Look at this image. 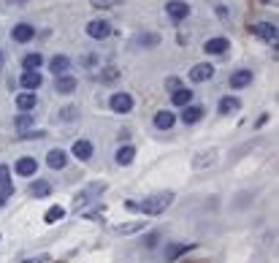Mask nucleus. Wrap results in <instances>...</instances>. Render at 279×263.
I'll list each match as a JSON object with an SVG mask.
<instances>
[{"label": "nucleus", "instance_id": "7c9ffc66", "mask_svg": "<svg viewBox=\"0 0 279 263\" xmlns=\"http://www.w3.org/2000/svg\"><path fill=\"white\" fill-rule=\"evenodd\" d=\"M22 263H49V255H38V258H25Z\"/></svg>", "mask_w": 279, "mask_h": 263}, {"label": "nucleus", "instance_id": "0eeeda50", "mask_svg": "<svg viewBox=\"0 0 279 263\" xmlns=\"http://www.w3.org/2000/svg\"><path fill=\"white\" fill-rule=\"evenodd\" d=\"M33 36H36V27L25 25V22H22V25H14V30H11V38H14V41H19V44H27Z\"/></svg>", "mask_w": 279, "mask_h": 263}, {"label": "nucleus", "instance_id": "6e6552de", "mask_svg": "<svg viewBox=\"0 0 279 263\" xmlns=\"http://www.w3.org/2000/svg\"><path fill=\"white\" fill-rule=\"evenodd\" d=\"M247 84H252V71L241 68V71H236V74H230V87H233V90H241Z\"/></svg>", "mask_w": 279, "mask_h": 263}, {"label": "nucleus", "instance_id": "2f4dec72", "mask_svg": "<svg viewBox=\"0 0 279 263\" xmlns=\"http://www.w3.org/2000/svg\"><path fill=\"white\" fill-rule=\"evenodd\" d=\"M165 87H168V90H171V92H177V90H182V87H179V79H173V76L168 79V82H165Z\"/></svg>", "mask_w": 279, "mask_h": 263}, {"label": "nucleus", "instance_id": "72a5a7b5", "mask_svg": "<svg viewBox=\"0 0 279 263\" xmlns=\"http://www.w3.org/2000/svg\"><path fill=\"white\" fill-rule=\"evenodd\" d=\"M17 125H19V127H27V125H30V117H27V114H22V117L17 119Z\"/></svg>", "mask_w": 279, "mask_h": 263}, {"label": "nucleus", "instance_id": "20e7f679", "mask_svg": "<svg viewBox=\"0 0 279 263\" xmlns=\"http://www.w3.org/2000/svg\"><path fill=\"white\" fill-rule=\"evenodd\" d=\"M212 76H214V65H209V62H198L190 71V82H209Z\"/></svg>", "mask_w": 279, "mask_h": 263}, {"label": "nucleus", "instance_id": "ddd939ff", "mask_svg": "<svg viewBox=\"0 0 279 263\" xmlns=\"http://www.w3.org/2000/svg\"><path fill=\"white\" fill-rule=\"evenodd\" d=\"M22 87H25V90H38V87H41V74H38V71H25V74H22Z\"/></svg>", "mask_w": 279, "mask_h": 263}, {"label": "nucleus", "instance_id": "a878e982", "mask_svg": "<svg viewBox=\"0 0 279 263\" xmlns=\"http://www.w3.org/2000/svg\"><path fill=\"white\" fill-rule=\"evenodd\" d=\"M41 62H44V57L36 52V54H27V57L22 60V65H25V71H36L38 65H41Z\"/></svg>", "mask_w": 279, "mask_h": 263}, {"label": "nucleus", "instance_id": "aec40b11", "mask_svg": "<svg viewBox=\"0 0 279 263\" xmlns=\"http://www.w3.org/2000/svg\"><path fill=\"white\" fill-rule=\"evenodd\" d=\"M49 193H52V185L44 179H36L33 185H30V195H36V198H46Z\"/></svg>", "mask_w": 279, "mask_h": 263}, {"label": "nucleus", "instance_id": "c756f323", "mask_svg": "<svg viewBox=\"0 0 279 263\" xmlns=\"http://www.w3.org/2000/svg\"><path fill=\"white\" fill-rule=\"evenodd\" d=\"M76 111H79L76 106H65V109H62V119H74Z\"/></svg>", "mask_w": 279, "mask_h": 263}, {"label": "nucleus", "instance_id": "f03ea898", "mask_svg": "<svg viewBox=\"0 0 279 263\" xmlns=\"http://www.w3.org/2000/svg\"><path fill=\"white\" fill-rule=\"evenodd\" d=\"M250 30L255 36H260L263 41H268V44H276V25H271V22H258V25H250Z\"/></svg>", "mask_w": 279, "mask_h": 263}, {"label": "nucleus", "instance_id": "bb28decb", "mask_svg": "<svg viewBox=\"0 0 279 263\" xmlns=\"http://www.w3.org/2000/svg\"><path fill=\"white\" fill-rule=\"evenodd\" d=\"M144 228V220H138V222H127V225H117L114 231L117 234H135V231H141Z\"/></svg>", "mask_w": 279, "mask_h": 263}, {"label": "nucleus", "instance_id": "412c9836", "mask_svg": "<svg viewBox=\"0 0 279 263\" xmlns=\"http://www.w3.org/2000/svg\"><path fill=\"white\" fill-rule=\"evenodd\" d=\"M171 125H173V114H171V111H157V114H155V127L168 130Z\"/></svg>", "mask_w": 279, "mask_h": 263}, {"label": "nucleus", "instance_id": "f704fd0d", "mask_svg": "<svg viewBox=\"0 0 279 263\" xmlns=\"http://www.w3.org/2000/svg\"><path fill=\"white\" fill-rule=\"evenodd\" d=\"M11 3H17V6H22V3H27V0H11Z\"/></svg>", "mask_w": 279, "mask_h": 263}, {"label": "nucleus", "instance_id": "b1692460", "mask_svg": "<svg viewBox=\"0 0 279 263\" xmlns=\"http://www.w3.org/2000/svg\"><path fill=\"white\" fill-rule=\"evenodd\" d=\"M62 217H65V209H62V206H52V209L44 214V220L49 222V225H54V222L62 220Z\"/></svg>", "mask_w": 279, "mask_h": 263}, {"label": "nucleus", "instance_id": "cd10ccee", "mask_svg": "<svg viewBox=\"0 0 279 263\" xmlns=\"http://www.w3.org/2000/svg\"><path fill=\"white\" fill-rule=\"evenodd\" d=\"M100 79H103V82H114V79H119V68H114V65L103 68L100 71Z\"/></svg>", "mask_w": 279, "mask_h": 263}, {"label": "nucleus", "instance_id": "f8f14e48", "mask_svg": "<svg viewBox=\"0 0 279 263\" xmlns=\"http://www.w3.org/2000/svg\"><path fill=\"white\" fill-rule=\"evenodd\" d=\"M228 46H230L228 38H209V41L203 44V49H206V54H222Z\"/></svg>", "mask_w": 279, "mask_h": 263}, {"label": "nucleus", "instance_id": "9b49d317", "mask_svg": "<svg viewBox=\"0 0 279 263\" xmlns=\"http://www.w3.org/2000/svg\"><path fill=\"white\" fill-rule=\"evenodd\" d=\"M36 171H38V163L33 160V157H22V160H17L19 177H36Z\"/></svg>", "mask_w": 279, "mask_h": 263}, {"label": "nucleus", "instance_id": "7ed1b4c3", "mask_svg": "<svg viewBox=\"0 0 279 263\" xmlns=\"http://www.w3.org/2000/svg\"><path fill=\"white\" fill-rule=\"evenodd\" d=\"M111 33V25L106 19H92V22H87V36L90 38H106Z\"/></svg>", "mask_w": 279, "mask_h": 263}, {"label": "nucleus", "instance_id": "393cba45", "mask_svg": "<svg viewBox=\"0 0 279 263\" xmlns=\"http://www.w3.org/2000/svg\"><path fill=\"white\" fill-rule=\"evenodd\" d=\"M0 190H14V185H11V171H9V166H0Z\"/></svg>", "mask_w": 279, "mask_h": 263}, {"label": "nucleus", "instance_id": "f3484780", "mask_svg": "<svg viewBox=\"0 0 279 263\" xmlns=\"http://www.w3.org/2000/svg\"><path fill=\"white\" fill-rule=\"evenodd\" d=\"M193 247L195 244H168V247H165V260H177L179 258V255H185L187 250H193Z\"/></svg>", "mask_w": 279, "mask_h": 263}, {"label": "nucleus", "instance_id": "1a4fd4ad", "mask_svg": "<svg viewBox=\"0 0 279 263\" xmlns=\"http://www.w3.org/2000/svg\"><path fill=\"white\" fill-rule=\"evenodd\" d=\"M74 157H79L82 163L90 160V157H92V144H90V141H84V139L74 141Z\"/></svg>", "mask_w": 279, "mask_h": 263}, {"label": "nucleus", "instance_id": "f257e3e1", "mask_svg": "<svg viewBox=\"0 0 279 263\" xmlns=\"http://www.w3.org/2000/svg\"><path fill=\"white\" fill-rule=\"evenodd\" d=\"M171 204H173V193H155V195L144 198L141 204H135V209H138L141 214H149V217H155V214H163Z\"/></svg>", "mask_w": 279, "mask_h": 263}, {"label": "nucleus", "instance_id": "2eb2a0df", "mask_svg": "<svg viewBox=\"0 0 279 263\" xmlns=\"http://www.w3.org/2000/svg\"><path fill=\"white\" fill-rule=\"evenodd\" d=\"M49 68H52V74H54V76H62V74H65V71L71 68V60L65 57V54H57V57H52Z\"/></svg>", "mask_w": 279, "mask_h": 263}, {"label": "nucleus", "instance_id": "c85d7f7f", "mask_svg": "<svg viewBox=\"0 0 279 263\" xmlns=\"http://www.w3.org/2000/svg\"><path fill=\"white\" fill-rule=\"evenodd\" d=\"M117 3H122V0H92L95 9H111V6H117Z\"/></svg>", "mask_w": 279, "mask_h": 263}, {"label": "nucleus", "instance_id": "423d86ee", "mask_svg": "<svg viewBox=\"0 0 279 263\" xmlns=\"http://www.w3.org/2000/svg\"><path fill=\"white\" fill-rule=\"evenodd\" d=\"M111 109L119 111V114H125V111H130L133 109V98L127 92H117V95H111Z\"/></svg>", "mask_w": 279, "mask_h": 263}, {"label": "nucleus", "instance_id": "9d476101", "mask_svg": "<svg viewBox=\"0 0 279 263\" xmlns=\"http://www.w3.org/2000/svg\"><path fill=\"white\" fill-rule=\"evenodd\" d=\"M201 117H203V109L201 106H193V103H187L185 111H182V122H185V125H195Z\"/></svg>", "mask_w": 279, "mask_h": 263}, {"label": "nucleus", "instance_id": "dca6fc26", "mask_svg": "<svg viewBox=\"0 0 279 263\" xmlns=\"http://www.w3.org/2000/svg\"><path fill=\"white\" fill-rule=\"evenodd\" d=\"M133 157H135V149H133L130 144H125V147H119V149H117L114 160H117L119 166H130V163H133Z\"/></svg>", "mask_w": 279, "mask_h": 263}, {"label": "nucleus", "instance_id": "5701e85b", "mask_svg": "<svg viewBox=\"0 0 279 263\" xmlns=\"http://www.w3.org/2000/svg\"><path fill=\"white\" fill-rule=\"evenodd\" d=\"M193 101V90H177L173 92V106H187Z\"/></svg>", "mask_w": 279, "mask_h": 263}, {"label": "nucleus", "instance_id": "39448f33", "mask_svg": "<svg viewBox=\"0 0 279 263\" xmlns=\"http://www.w3.org/2000/svg\"><path fill=\"white\" fill-rule=\"evenodd\" d=\"M165 11H168V17L173 22H179V19H185L190 14V6L182 3V0H171V3H165Z\"/></svg>", "mask_w": 279, "mask_h": 263}, {"label": "nucleus", "instance_id": "6ab92c4d", "mask_svg": "<svg viewBox=\"0 0 279 263\" xmlns=\"http://www.w3.org/2000/svg\"><path fill=\"white\" fill-rule=\"evenodd\" d=\"M238 106H241V103H238V98H233V95H225V98L220 101V114H233V111H238Z\"/></svg>", "mask_w": 279, "mask_h": 263}, {"label": "nucleus", "instance_id": "4468645a", "mask_svg": "<svg viewBox=\"0 0 279 263\" xmlns=\"http://www.w3.org/2000/svg\"><path fill=\"white\" fill-rule=\"evenodd\" d=\"M46 163H49V169H65L68 155L62 152V149H52V152L46 155Z\"/></svg>", "mask_w": 279, "mask_h": 263}, {"label": "nucleus", "instance_id": "473e14b6", "mask_svg": "<svg viewBox=\"0 0 279 263\" xmlns=\"http://www.w3.org/2000/svg\"><path fill=\"white\" fill-rule=\"evenodd\" d=\"M11 195H14V190H0V206H3L6 201H9Z\"/></svg>", "mask_w": 279, "mask_h": 263}, {"label": "nucleus", "instance_id": "a211bd4d", "mask_svg": "<svg viewBox=\"0 0 279 263\" xmlns=\"http://www.w3.org/2000/svg\"><path fill=\"white\" fill-rule=\"evenodd\" d=\"M54 90L62 92V95L74 92V90H76V79H74V76H57V82H54Z\"/></svg>", "mask_w": 279, "mask_h": 263}, {"label": "nucleus", "instance_id": "c9c22d12", "mask_svg": "<svg viewBox=\"0 0 279 263\" xmlns=\"http://www.w3.org/2000/svg\"><path fill=\"white\" fill-rule=\"evenodd\" d=\"M0 65H3V52H0Z\"/></svg>", "mask_w": 279, "mask_h": 263}, {"label": "nucleus", "instance_id": "4be33fe9", "mask_svg": "<svg viewBox=\"0 0 279 263\" xmlns=\"http://www.w3.org/2000/svg\"><path fill=\"white\" fill-rule=\"evenodd\" d=\"M17 106H19L22 111L36 109V92H22V95H17Z\"/></svg>", "mask_w": 279, "mask_h": 263}]
</instances>
